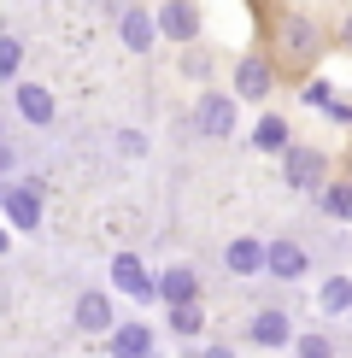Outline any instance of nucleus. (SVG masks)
Returning a JSON list of instances; mask_svg holds the SVG:
<instances>
[{"label": "nucleus", "mask_w": 352, "mask_h": 358, "mask_svg": "<svg viewBox=\"0 0 352 358\" xmlns=\"http://www.w3.org/2000/svg\"><path fill=\"white\" fill-rule=\"evenodd\" d=\"M323 212L329 217H341V223H352V176H341V182H323Z\"/></svg>", "instance_id": "19"}, {"label": "nucleus", "mask_w": 352, "mask_h": 358, "mask_svg": "<svg viewBox=\"0 0 352 358\" xmlns=\"http://www.w3.org/2000/svg\"><path fill=\"white\" fill-rule=\"evenodd\" d=\"M0 141H6V117H0Z\"/></svg>", "instance_id": "30"}, {"label": "nucleus", "mask_w": 352, "mask_h": 358, "mask_svg": "<svg viewBox=\"0 0 352 358\" xmlns=\"http://www.w3.org/2000/svg\"><path fill=\"white\" fill-rule=\"evenodd\" d=\"M77 329H82V335H112V329H117V311H112V294H106V288L77 294Z\"/></svg>", "instance_id": "12"}, {"label": "nucleus", "mask_w": 352, "mask_h": 358, "mask_svg": "<svg viewBox=\"0 0 352 358\" xmlns=\"http://www.w3.org/2000/svg\"><path fill=\"white\" fill-rule=\"evenodd\" d=\"M346 323H352V317H346Z\"/></svg>", "instance_id": "32"}, {"label": "nucleus", "mask_w": 352, "mask_h": 358, "mask_svg": "<svg viewBox=\"0 0 352 358\" xmlns=\"http://www.w3.org/2000/svg\"><path fill=\"white\" fill-rule=\"evenodd\" d=\"M153 18H159V36L176 41V48L200 41V6H194V0H159Z\"/></svg>", "instance_id": "7"}, {"label": "nucleus", "mask_w": 352, "mask_h": 358, "mask_svg": "<svg viewBox=\"0 0 352 358\" xmlns=\"http://www.w3.org/2000/svg\"><path fill=\"white\" fill-rule=\"evenodd\" d=\"M106 347H112V358H153V347H159V335L147 329L141 317H117V329L106 335Z\"/></svg>", "instance_id": "10"}, {"label": "nucleus", "mask_w": 352, "mask_h": 358, "mask_svg": "<svg viewBox=\"0 0 352 358\" xmlns=\"http://www.w3.org/2000/svg\"><path fill=\"white\" fill-rule=\"evenodd\" d=\"M117 36H124L129 53H153V48H159V18H153V6H124Z\"/></svg>", "instance_id": "11"}, {"label": "nucleus", "mask_w": 352, "mask_h": 358, "mask_svg": "<svg viewBox=\"0 0 352 358\" xmlns=\"http://www.w3.org/2000/svg\"><path fill=\"white\" fill-rule=\"evenodd\" d=\"M293 358H335V341L323 329H305V335H293Z\"/></svg>", "instance_id": "20"}, {"label": "nucleus", "mask_w": 352, "mask_h": 358, "mask_svg": "<svg viewBox=\"0 0 352 358\" xmlns=\"http://www.w3.org/2000/svg\"><path fill=\"white\" fill-rule=\"evenodd\" d=\"M182 77H194V83L212 77V53H200V41H188V48H182Z\"/></svg>", "instance_id": "22"}, {"label": "nucleus", "mask_w": 352, "mask_h": 358, "mask_svg": "<svg viewBox=\"0 0 352 358\" xmlns=\"http://www.w3.org/2000/svg\"><path fill=\"white\" fill-rule=\"evenodd\" d=\"M323 112H329L335 124H346V129H352V100H329V106H323Z\"/></svg>", "instance_id": "24"}, {"label": "nucleus", "mask_w": 352, "mask_h": 358, "mask_svg": "<svg viewBox=\"0 0 352 358\" xmlns=\"http://www.w3.org/2000/svg\"><path fill=\"white\" fill-rule=\"evenodd\" d=\"M323 171H329V159H323L317 147H300V141H293L288 153H282V182L300 188V194H323Z\"/></svg>", "instance_id": "5"}, {"label": "nucleus", "mask_w": 352, "mask_h": 358, "mask_svg": "<svg viewBox=\"0 0 352 358\" xmlns=\"http://www.w3.org/2000/svg\"><path fill=\"white\" fill-rule=\"evenodd\" d=\"M12 88H18V117H24V124H36V129H47L53 124V94H47V88H41V83H12Z\"/></svg>", "instance_id": "15"}, {"label": "nucleus", "mask_w": 352, "mask_h": 358, "mask_svg": "<svg viewBox=\"0 0 352 358\" xmlns=\"http://www.w3.org/2000/svg\"><path fill=\"white\" fill-rule=\"evenodd\" d=\"M188 358H235V347H217V341H212V347H194Z\"/></svg>", "instance_id": "26"}, {"label": "nucleus", "mask_w": 352, "mask_h": 358, "mask_svg": "<svg viewBox=\"0 0 352 358\" xmlns=\"http://www.w3.org/2000/svg\"><path fill=\"white\" fill-rule=\"evenodd\" d=\"M18 71H24V41L0 36V83H18Z\"/></svg>", "instance_id": "21"}, {"label": "nucleus", "mask_w": 352, "mask_h": 358, "mask_svg": "<svg viewBox=\"0 0 352 358\" xmlns=\"http://www.w3.org/2000/svg\"><path fill=\"white\" fill-rule=\"evenodd\" d=\"M6 247H12V229H0V252H6Z\"/></svg>", "instance_id": "29"}, {"label": "nucleus", "mask_w": 352, "mask_h": 358, "mask_svg": "<svg viewBox=\"0 0 352 358\" xmlns=\"http://www.w3.org/2000/svg\"><path fill=\"white\" fill-rule=\"evenodd\" d=\"M229 83H235V100H253L258 106V100H270V88H276V59L270 53H241Z\"/></svg>", "instance_id": "2"}, {"label": "nucleus", "mask_w": 352, "mask_h": 358, "mask_svg": "<svg viewBox=\"0 0 352 358\" xmlns=\"http://www.w3.org/2000/svg\"><path fill=\"white\" fill-rule=\"evenodd\" d=\"M12 159H18V153H12V147L0 141V171H12Z\"/></svg>", "instance_id": "28"}, {"label": "nucleus", "mask_w": 352, "mask_h": 358, "mask_svg": "<svg viewBox=\"0 0 352 358\" xmlns=\"http://www.w3.org/2000/svg\"><path fill=\"white\" fill-rule=\"evenodd\" d=\"M264 264H270V241H258V235H235L223 247V271L229 276H264Z\"/></svg>", "instance_id": "9"}, {"label": "nucleus", "mask_w": 352, "mask_h": 358, "mask_svg": "<svg viewBox=\"0 0 352 358\" xmlns=\"http://www.w3.org/2000/svg\"><path fill=\"white\" fill-rule=\"evenodd\" d=\"M341 48L352 53V12H346V18H341Z\"/></svg>", "instance_id": "27"}, {"label": "nucleus", "mask_w": 352, "mask_h": 358, "mask_svg": "<svg viewBox=\"0 0 352 358\" xmlns=\"http://www.w3.org/2000/svg\"><path fill=\"white\" fill-rule=\"evenodd\" d=\"M112 288L124 294V300H135V306H153L159 300V276L147 271L135 252H117V259H112Z\"/></svg>", "instance_id": "3"}, {"label": "nucleus", "mask_w": 352, "mask_h": 358, "mask_svg": "<svg viewBox=\"0 0 352 358\" xmlns=\"http://www.w3.org/2000/svg\"><path fill=\"white\" fill-rule=\"evenodd\" d=\"M305 271H311V252H305L300 241H270V264H264V276H276V282H305Z\"/></svg>", "instance_id": "13"}, {"label": "nucleus", "mask_w": 352, "mask_h": 358, "mask_svg": "<svg viewBox=\"0 0 352 358\" xmlns=\"http://www.w3.org/2000/svg\"><path fill=\"white\" fill-rule=\"evenodd\" d=\"M270 41H276V59H288V65H311V59L323 53V29L305 18V12H276L270 24Z\"/></svg>", "instance_id": "1"}, {"label": "nucleus", "mask_w": 352, "mask_h": 358, "mask_svg": "<svg viewBox=\"0 0 352 358\" xmlns=\"http://www.w3.org/2000/svg\"><path fill=\"white\" fill-rule=\"evenodd\" d=\"M253 6H264V0H253Z\"/></svg>", "instance_id": "31"}, {"label": "nucleus", "mask_w": 352, "mask_h": 358, "mask_svg": "<svg viewBox=\"0 0 352 358\" xmlns=\"http://www.w3.org/2000/svg\"><path fill=\"white\" fill-rule=\"evenodd\" d=\"M253 147H258V153H288V147H293L288 117H258V124H253Z\"/></svg>", "instance_id": "16"}, {"label": "nucleus", "mask_w": 352, "mask_h": 358, "mask_svg": "<svg viewBox=\"0 0 352 358\" xmlns=\"http://www.w3.org/2000/svg\"><path fill=\"white\" fill-rule=\"evenodd\" d=\"M165 311H170L165 323H170V335H176V341H200V335H205V311H200V300H188V306H165Z\"/></svg>", "instance_id": "18"}, {"label": "nucleus", "mask_w": 352, "mask_h": 358, "mask_svg": "<svg viewBox=\"0 0 352 358\" xmlns=\"http://www.w3.org/2000/svg\"><path fill=\"white\" fill-rule=\"evenodd\" d=\"M117 147H124V153H129V159H135V153H147V141L135 136V129H124V136H117Z\"/></svg>", "instance_id": "25"}, {"label": "nucleus", "mask_w": 352, "mask_h": 358, "mask_svg": "<svg viewBox=\"0 0 352 358\" xmlns=\"http://www.w3.org/2000/svg\"><path fill=\"white\" fill-rule=\"evenodd\" d=\"M194 129H200V136H212V141L235 136V94L200 88V100H194Z\"/></svg>", "instance_id": "6"}, {"label": "nucleus", "mask_w": 352, "mask_h": 358, "mask_svg": "<svg viewBox=\"0 0 352 358\" xmlns=\"http://www.w3.org/2000/svg\"><path fill=\"white\" fill-rule=\"evenodd\" d=\"M0 212H6V223L18 235L41 229V188L36 182H0Z\"/></svg>", "instance_id": "4"}, {"label": "nucleus", "mask_w": 352, "mask_h": 358, "mask_svg": "<svg viewBox=\"0 0 352 358\" xmlns=\"http://www.w3.org/2000/svg\"><path fill=\"white\" fill-rule=\"evenodd\" d=\"M247 341L264 347V352H282V347H293V317H288L282 306H264V311L247 317Z\"/></svg>", "instance_id": "8"}, {"label": "nucleus", "mask_w": 352, "mask_h": 358, "mask_svg": "<svg viewBox=\"0 0 352 358\" xmlns=\"http://www.w3.org/2000/svg\"><path fill=\"white\" fill-rule=\"evenodd\" d=\"M200 300V271L194 264H170V271H159V306H188Z\"/></svg>", "instance_id": "14"}, {"label": "nucleus", "mask_w": 352, "mask_h": 358, "mask_svg": "<svg viewBox=\"0 0 352 358\" xmlns=\"http://www.w3.org/2000/svg\"><path fill=\"white\" fill-rule=\"evenodd\" d=\"M317 306H323V317H352V276H329L317 288Z\"/></svg>", "instance_id": "17"}, {"label": "nucleus", "mask_w": 352, "mask_h": 358, "mask_svg": "<svg viewBox=\"0 0 352 358\" xmlns=\"http://www.w3.org/2000/svg\"><path fill=\"white\" fill-rule=\"evenodd\" d=\"M329 100H335L329 77H311V83H305V106H329Z\"/></svg>", "instance_id": "23"}]
</instances>
